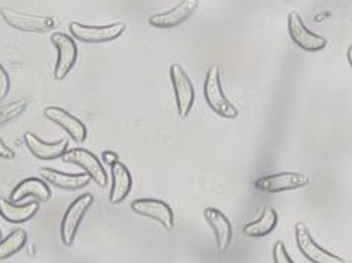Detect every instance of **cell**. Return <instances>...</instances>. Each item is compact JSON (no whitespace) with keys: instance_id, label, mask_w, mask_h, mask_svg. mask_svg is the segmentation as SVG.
<instances>
[{"instance_id":"obj_1","label":"cell","mask_w":352,"mask_h":263,"mask_svg":"<svg viewBox=\"0 0 352 263\" xmlns=\"http://www.w3.org/2000/svg\"><path fill=\"white\" fill-rule=\"evenodd\" d=\"M0 15H2L3 21L8 26L19 32H25V34H47L52 32L56 27H59V20L54 17H49V15H35V14H26L11 10V8L3 6L0 10Z\"/></svg>"},{"instance_id":"obj_2","label":"cell","mask_w":352,"mask_h":263,"mask_svg":"<svg viewBox=\"0 0 352 263\" xmlns=\"http://www.w3.org/2000/svg\"><path fill=\"white\" fill-rule=\"evenodd\" d=\"M204 93L208 106H210L214 113L225 119H235L238 116V108L232 104L226 98L225 92H223L220 71L217 67H211L210 71H208L204 84Z\"/></svg>"},{"instance_id":"obj_3","label":"cell","mask_w":352,"mask_h":263,"mask_svg":"<svg viewBox=\"0 0 352 263\" xmlns=\"http://www.w3.org/2000/svg\"><path fill=\"white\" fill-rule=\"evenodd\" d=\"M125 29L126 25L122 21L111 23V25L106 26H91L78 21H71L69 25V32L73 38L87 44H102L115 41V39L124 34Z\"/></svg>"},{"instance_id":"obj_4","label":"cell","mask_w":352,"mask_h":263,"mask_svg":"<svg viewBox=\"0 0 352 263\" xmlns=\"http://www.w3.org/2000/svg\"><path fill=\"white\" fill-rule=\"evenodd\" d=\"M94 203L92 194H82L68 206V209L63 215L60 225V239L65 247H71L74 244L78 227L82 225L86 212L89 211L91 205Z\"/></svg>"},{"instance_id":"obj_5","label":"cell","mask_w":352,"mask_h":263,"mask_svg":"<svg viewBox=\"0 0 352 263\" xmlns=\"http://www.w3.org/2000/svg\"><path fill=\"white\" fill-rule=\"evenodd\" d=\"M170 80L175 92L176 100V108H178V115L181 119H186L195 106V87L188 74L184 71V68L178 63H173L170 67Z\"/></svg>"},{"instance_id":"obj_6","label":"cell","mask_w":352,"mask_h":263,"mask_svg":"<svg viewBox=\"0 0 352 263\" xmlns=\"http://www.w3.org/2000/svg\"><path fill=\"white\" fill-rule=\"evenodd\" d=\"M62 159L65 163L82 167L87 176H89L91 181H94L98 187H107V172L104 169L100 158L95 157L91 150L82 148L68 149L65 155L62 157Z\"/></svg>"},{"instance_id":"obj_7","label":"cell","mask_w":352,"mask_h":263,"mask_svg":"<svg viewBox=\"0 0 352 263\" xmlns=\"http://www.w3.org/2000/svg\"><path fill=\"white\" fill-rule=\"evenodd\" d=\"M52 43L56 47V50H58V60H56L54 65V78L58 82H62V80L68 77L71 69L76 65L78 56L77 44L73 36L62 34V32L52 35Z\"/></svg>"},{"instance_id":"obj_8","label":"cell","mask_w":352,"mask_h":263,"mask_svg":"<svg viewBox=\"0 0 352 263\" xmlns=\"http://www.w3.org/2000/svg\"><path fill=\"white\" fill-rule=\"evenodd\" d=\"M309 184L310 179L306 174L295 172H282L259 178L254 182V187L256 190L262 191V193H282V191H291L307 187Z\"/></svg>"},{"instance_id":"obj_9","label":"cell","mask_w":352,"mask_h":263,"mask_svg":"<svg viewBox=\"0 0 352 263\" xmlns=\"http://www.w3.org/2000/svg\"><path fill=\"white\" fill-rule=\"evenodd\" d=\"M295 239H297L298 250L302 253V256L311 263H345L342 258L328 253L321 245H318L311 238L307 226L302 222L295 226Z\"/></svg>"},{"instance_id":"obj_10","label":"cell","mask_w":352,"mask_h":263,"mask_svg":"<svg viewBox=\"0 0 352 263\" xmlns=\"http://www.w3.org/2000/svg\"><path fill=\"white\" fill-rule=\"evenodd\" d=\"M199 0H182L179 5H176L172 10L166 12H158L149 17V25L158 29H172L181 26L186 23L193 14L197 11Z\"/></svg>"},{"instance_id":"obj_11","label":"cell","mask_w":352,"mask_h":263,"mask_svg":"<svg viewBox=\"0 0 352 263\" xmlns=\"http://www.w3.org/2000/svg\"><path fill=\"white\" fill-rule=\"evenodd\" d=\"M287 30H289L292 41L302 50L319 52L325 49L327 39L309 30L297 12H291L287 15Z\"/></svg>"},{"instance_id":"obj_12","label":"cell","mask_w":352,"mask_h":263,"mask_svg":"<svg viewBox=\"0 0 352 263\" xmlns=\"http://www.w3.org/2000/svg\"><path fill=\"white\" fill-rule=\"evenodd\" d=\"M131 209L135 214L143 215V217L158 221L167 230H172L175 226L172 208L166 202L158 201V198H138L131 203Z\"/></svg>"},{"instance_id":"obj_13","label":"cell","mask_w":352,"mask_h":263,"mask_svg":"<svg viewBox=\"0 0 352 263\" xmlns=\"http://www.w3.org/2000/svg\"><path fill=\"white\" fill-rule=\"evenodd\" d=\"M44 116L49 119V121H52L53 124L59 125L60 128L65 130L69 137L73 139L76 143H78V145L85 143V140L87 137L86 125L76 116L68 113L67 110L52 106V107H47L44 110Z\"/></svg>"},{"instance_id":"obj_14","label":"cell","mask_w":352,"mask_h":263,"mask_svg":"<svg viewBox=\"0 0 352 263\" xmlns=\"http://www.w3.org/2000/svg\"><path fill=\"white\" fill-rule=\"evenodd\" d=\"M23 140H25V145L29 149V152L39 158V159H58L65 155V152L68 150V140L67 139H60L58 141L53 143H47L44 140H41L35 135L34 133H25L23 135Z\"/></svg>"},{"instance_id":"obj_15","label":"cell","mask_w":352,"mask_h":263,"mask_svg":"<svg viewBox=\"0 0 352 263\" xmlns=\"http://www.w3.org/2000/svg\"><path fill=\"white\" fill-rule=\"evenodd\" d=\"M34 197L39 203H45L52 198V190L44 179L28 178L19 182V185L12 190L10 201L12 203H20L23 198Z\"/></svg>"},{"instance_id":"obj_16","label":"cell","mask_w":352,"mask_h":263,"mask_svg":"<svg viewBox=\"0 0 352 263\" xmlns=\"http://www.w3.org/2000/svg\"><path fill=\"white\" fill-rule=\"evenodd\" d=\"M41 178L53 187H58L62 190H82L89 185L91 178L86 173H63L56 169H50V167H44L39 170Z\"/></svg>"},{"instance_id":"obj_17","label":"cell","mask_w":352,"mask_h":263,"mask_svg":"<svg viewBox=\"0 0 352 263\" xmlns=\"http://www.w3.org/2000/svg\"><path fill=\"white\" fill-rule=\"evenodd\" d=\"M204 215L215 235V241H217L220 253H225L229 249L232 242V235H234L229 218L221 211L215 208H206Z\"/></svg>"},{"instance_id":"obj_18","label":"cell","mask_w":352,"mask_h":263,"mask_svg":"<svg viewBox=\"0 0 352 263\" xmlns=\"http://www.w3.org/2000/svg\"><path fill=\"white\" fill-rule=\"evenodd\" d=\"M111 169V190H110V203H122L130 194L133 188V176L128 167L121 161L115 163Z\"/></svg>"},{"instance_id":"obj_19","label":"cell","mask_w":352,"mask_h":263,"mask_svg":"<svg viewBox=\"0 0 352 263\" xmlns=\"http://www.w3.org/2000/svg\"><path fill=\"white\" fill-rule=\"evenodd\" d=\"M39 211V202L32 201L25 205L12 203L11 201L0 197V217L8 222H14V225H21L35 217Z\"/></svg>"},{"instance_id":"obj_20","label":"cell","mask_w":352,"mask_h":263,"mask_svg":"<svg viewBox=\"0 0 352 263\" xmlns=\"http://www.w3.org/2000/svg\"><path fill=\"white\" fill-rule=\"evenodd\" d=\"M277 212L274 211V208H271V206H265L262 211V215L249 225L244 226L243 232L245 236L249 238H262V236H267L270 235L277 226Z\"/></svg>"},{"instance_id":"obj_21","label":"cell","mask_w":352,"mask_h":263,"mask_svg":"<svg viewBox=\"0 0 352 263\" xmlns=\"http://www.w3.org/2000/svg\"><path fill=\"white\" fill-rule=\"evenodd\" d=\"M28 242V232L25 229H15L6 238H2L0 241V260L14 256L19 251L25 249Z\"/></svg>"},{"instance_id":"obj_22","label":"cell","mask_w":352,"mask_h":263,"mask_svg":"<svg viewBox=\"0 0 352 263\" xmlns=\"http://www.w3.org/2000/svg\"><path fill=\"white\" fill-rule=\"evenodd\" d=\"M28 104H29L28 100H17L14 102H10V104L6 106H0V125L8 124L14 121V119L20 117L26 111Z\"/></svg>"},{"instance_id":"obj_23","label":"cell","mask_w":352,"mask_h":263,"mask_svg":"<svg viewBox=\"0 0 352 263\" xmlns=\"http://www.w3.org/2000/svg\"><path fill=\"white\" fill-rule=\"evenodd\" d=\"M10 91H11L10 74L6 73V69L3 68L2 63H0V102H2L8 97Z\"/></svg>"},{"instance_id":"obj_24","label":"cell","mask_w":352,"mask_h":263,"mask_svg":"<svg viewBox=\"0 0 352 263\" xmlns=\"http://www.w3.org/2000/svg\"><path fill=\"white\" fill-rule=\"evenodd\" d=\"M273 259H274V263H294L292 259L289 258V254H287L286 247L282 241L276 242L274 250H273Z\"/></svg>"},{"instance_id":"obj_25","label":"cell","mask_w":352,"mask_h":263,"mask_svg":"<svg viewBox=\"0 0 352 263\" xmlns=\"http://www.w3.org/2000/svg\"><path fill=\"white\" fill-rule=\"evenodd\" d=\"M0 158H2V159H12V158H15V152L10 146L6 145L2 137H0Z\"/></svg>"},{"instance_id":"obj_26","label":"cell","mask_w":352,"mask_h":263,"mask_svg":"<svg viewBox=\"0 0 352 263\" xmlns=\"http://www.w3.org/2000/svg\"><path fill=\"white\" fill-rule=\"evenodd\" d=\"M101 158H102V163L110 165V167L119 161V155L116 152H113V150H104Z\"/></svg>"},{"instance_id":"obj_27","label":"cell","mask_w":352,"mask_h":263,"mask_svg":"<svg viewBox=\"0 0 352 263\" xmlns=\"http://www.w3.org/2000/svg\"><path fill=\"white\" fill-rule=\"evenodd\" d=\"M348 62H349V65L352 68V45L348 49Z\"/></svg>"},{"instance_id":"obj_28","label":"cell","mask_w":352,"mask_h":263,"mask_svg":"<svg viewBox=\"0 0 352 263\" xmlns=\"http://www.w3.org/2000/svg\"><path fill=\"white\" fill-rule=\"evenodd\" d=\"M0 241H2V230H0Z\"/></svg>"}]
</instances>
